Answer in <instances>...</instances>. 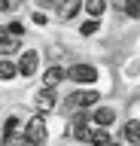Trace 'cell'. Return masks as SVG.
Here are the masks:
<instances>
[{
	"label": "cell",
	"instance_id": "23",
	"mask_svg": "<svg viewBox=\"0 0 140 146\" xmlns=\"http://www.w3.org/2000/svg\"><path fill=\"white\" fill-rule=\"evenodd\" d=\"M113 146H116V143H113Z\"/></svg>",
	"mask_w": 140,
	"mask_h": 146
},
{
	"label": "cell",
	"instance_id": "5",
	"mask_svg": "<svg viewBox=\"0 0 140 146\" xmlns=\"http://www.w3.org/2000/svg\"><path fill=\"white\" fill-rule=\"evenodd\" d=\"M37 107L43 110V113H49V110H55V88H43L37 94Z\"/></svg>",
	"mask_w": 140,
	"mask_h": 146
},
{
	"label": "cell",
	"instance_id": "12",
	"mask_svg": "<svg viewBox=\"0 0 140 146\" xmlns=\"http://www.w3.org/2000/svg\"><path fill=\"white\" fill-rule=\"evenodd\" d=\"M19 49V40L15 36H9V40H0V55H12Z\"/></svg>",
	"mask_w": 140,
	"mask_h": 146
},
{
	"label": "cell",
	"instance_id": "20",
	"mask_svg": "<svg viewBox=\"0 0 140 146\" xmlns=\"http://www.w3.org/2000/svg\"><path fill=\"white\" fill-rule=\"evenodd\" d=\"M34 25H46V15L43 12H34Z\"/></svg>",
	"mask_w": 140,
	"mask_h": 146
},
{
	"label": "cell",
	"instance_id": "14",
	"mask_svg": "<svg viewBox=\"0 0 140 146\" xmlns=\"http://www.w3.org/2000/svg\"><path fill=\"white\" fill-rule=\"evenodd\" d=\"M79 6H85V3H79V0H73V3H67V6L61 9V15H64V18H73L76 12H79Z\"/></svg>",
	"mask_w": 140,
	"mask_h": 146
},
{
	"label": "cell",
	"instance_id": "22",
	"mask_svg": "<svg viewBox=\"0 0 140 146\" xmlns=\"http://www.w3.org/2000/svg\"><path fill=\"white\" fill-rule=\"evenodd\" d=\"M0 9H15V3H0Z\"/></svg>",
	"mask_w": 140,
	"mask_h": 146
},
{
	"label": "cell",
	"instance_id": "17",
	"mask_svg": "<svg viewBox=\"0 0 140 146\" xmlns=\"http://www.w3.org/2000/svg\"><path fill=\"white\" fill-rule=\"evenodd\" d=\"M79 31H82V34H85V36H92V34H94V31H98V21H94V18H92V21H85V25H82V27H79Z\"/></svg>",
	"mask_w": 140,
	"mask_h": 146
},
{
	"label": "cell",
	"instance_id": "21",
	"mask_svg": "<svg viewBox=\"0 0 140 146\" xmlns=\"http://www.w3.org/2000/svg\"><path fill=\"white\" fill-rule=\"evenodd\" d=\"M6 34H9V27H3V25H0V40H9Z\"/></svg>",
	"mask_w": 140,
	"mask_h": 146
},
{
	"label": "cell",
	"instance_id": "10",
	"mask_svg": "<svg viewBox=\"0 0 140 146\" xmlns=\"http://www.w3.org/2000/svg\"><path fill=\"white\" fill-rule=\"evenodd\" d=\"M92 143H94V146H113L110 134H107V128H101V131H94V134H92Z\"/></svg>",
	"mask_w": 140,
	"mask_h": 146
},
{
	"label": "cell",
	"instance_id": "6",
	"mask_svg": "<svg viewBox=\"0 0 140 146\" xmlns=\"http://www.w3.org/2000/svg\"><path fill=\"white\" fill-rule=\"evenodd\" d=\"M73 137H76V140H92V131H88V125H85V116H82V113L73 119Z\"/></svg>",
	"mask_w": 140,
	"mask_h": 146
},
{
	"label": "cell",
	"instance_id": "18",
	"mask_svg": "<svg viewBox=\"0 0 140 146\" xmlns=\"http://www.w3.org/2000/svg\"><path fill=\"white\" fill-rule=\"evenodd\" d=\"M125 12H128L131 18H137L140 15V3H125Z\"/></svg>",
	"mask_w": 140,
	"mask_h": 146
},
{
	"label": "cell",
	"instance_id": "15",
	"mask_svg": "<svg viewBox=\"0 0 140 146\" xmlns=\"http://www.w3.org/2000/svg\"><path fill=\"white\" fill-rule=\"evenodd\" d=\"M3 143H6V146H37V143H31L28 137H15V134H12V137H6Z\"/></svg>",
	"mask_w": 140,
	"mask_h": 146
},
{
	"label": "cell",
	"instance_id": "9",
	"mask_svg": "<svg viewBox=\"0 0 140 146\" xmlns=\"http://www.w3.org/2000/svg\"><path fill=\"white\" fill-rule=\"evenodd\" d=\"M122 134H125V140H128V143L140 146V122H128V125H125V131H122Z\"/></svg>",
	"mask_w": 140,
	"mask_h": 146
},
{
	"label": "cell",
	"instance_id": "8",
	"mask_svg": "<svg viewBox=\"0 0 140 146\" xmlns=\"http://www.w3.org/2000/svg\"><path fill=\"white\" fill-rule=\"evenodd\" d=\"M113 119H116V113H113L110 107H101V110H94V122L101 128H107V125H113Z\"/></svg>",
	"mask_w": 140,
	"mask_h": 146
},
{
	"label": "cell",
	"instance_id": "19",
	"mask_svg": "<svg viewBox=\"0 0 140 146\" xmlns=\"http://www.w3.org/2000/svg\"><path fill=\"white\" fill-rule=\"evenodd\" d=\"M9 34L12 36H21V34H25V25H21V21H12V25H9Z\"/></svg>",
	"mask_w": 140,
	"mask_h": 146
},
{
	"label": "cell",
	"instance_id": "11",
	"mask_svg": "<svg viewBox=\"0 0 140 146\" xmlns=\"http://www.w3.org/2000/svg\"><path fill=\"white\" fill-rule=\"evenodd\" d=\"M15 73H19V67L12 61H0V79H12Z\"/></svg>",
	"mask_w": 140,
	"mask_h": 146
},
{
	"label": "cell",
	"instance_id": "2",
	"mask_svg": "<svg viewBox=\"0 0 140 146\" xmlns=\"http://www.w3.org/2000/svg\"><path fill=\"white\" fill-rule=\"evenodd\" d=\"M25 137H28L31 143H37V146L46 143V125H43V119H40V116H34L28 125H25Z\"/></svg>",
	"mask_w": 140,
	"mask_h": 146
},
{
	"label": "cell",
	"instance_id": "3",
	"mask_svg": "<svg viewBox=\"0 0 140 146\" xmlns=\"http://www.w3.org/2000/svg\"><path fill=\"white\" fill-rule=\"evenodd\" d=\"M67 76L73 82H94L98 79V70H94L92 64H73V67L67 70Z\"/></svg>",
	"mask_w": 140,
	"mask_h": 146
},
{
	"label": "cell",
	"instance_id": "13",
	"mask_svg": "<svg viewBox=\"0 0 140 146\" xmlns=\"http://www.w3.org/2000/svg\"><path fill=\"white\" fill-rule=\"evenodd\" d=\"M85 9H88V15H101L104 9H107V3H104V0H88Z\"/></svg>",
	"mask_w": 140,
	"mask_h": 146
},
{
	"label": "cell",
	"instance_id": "16",
	"mask_svg": "<svg viewBox=\"0 0 140 146\" xmlns=\"http://www.w3.org/2000/svg\"><path fill=\"white\" fill-rule=\"evenodd\" d=\"M15 131H19V119L12 116V119H6V134H3V140H6V137H12Z\"/></svg>",
	"mask_w": 140,
	"mask_h": 146
},
{
	"label": "cell",
	"instance_id": "7",
	"mask_svg": "<svg viewBox=\"0 0 140 146\" xmlns=\"http://www.w3.org/2000/svg\"><path fill=\"white\" fill-rule=\"evenodd\" d=\"M64 76H67V73L61 70L58 64H52V67H49V70H46V88H55V85H58V82H61V79H64Z\"/></svg>",
	"mask_w": 140,
	"mask_h": 146
},
{
	"label": "cell",
	"instance_id": "1",
	"mask_svg": "<svg viewBox=\"0 0 140 146\" xmlns=\"http://www.w3.org/2000/svg\"><path fill=\"white\" fill-rule=\"evenodd\" d=\"M92 104H98V91H73L67 98L64 110H82V107H92Z\"/></svg>",
	"mask_w": 140,
	"mask_h": 146
},
{
	"label": "cell",
	"instance_id": "4",
	"mask_svg": "<svg viewBox=\"0 0 140 146\" xmlns=\"http://www.w3.org/2000/svg\"><path fill=\"white\" fill-rule=\"evenodd\" d=\"M37 64H40V55L37 52H25L21 61H19V73H21V76H34V73H37Z\"/></svg>",
	"mask_w": 140,
	"mask_h": 146
}]
</instances>
